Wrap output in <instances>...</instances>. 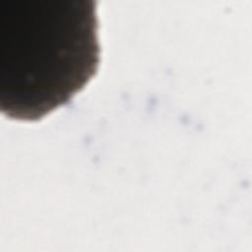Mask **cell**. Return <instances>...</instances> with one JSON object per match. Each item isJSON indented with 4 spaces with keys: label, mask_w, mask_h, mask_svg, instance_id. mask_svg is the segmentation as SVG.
<instances>
[{
    "label": "cell",
    "mask_w": 252,
    "mask_h": 252,
    "mask_svg": "<svg viewBox=\"0 0 252 252\" xmlns=\"http://www.w3.org/2000/svg\"><path fill=\"white\" fill-rule=\"evenodd\" d=\"M94 0H0V111L36 121L95 76L100 47Z\"/></svg>",
    "instance_id": "6da1fadb"
}]
</instances>
